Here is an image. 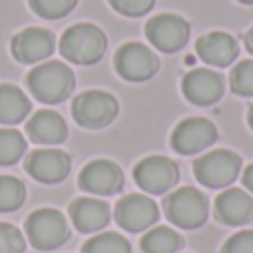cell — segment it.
I'll list each match as a JSON object with an SVG mask.
<instances>
[{"mask_svg": "<svg viewBox=\"0 0 253 253\" xmlns=\"http://www.w3.org/2000/svg\"><path fill=\"white\" fill-rule=\"evenodd\" d=\"M107 51V36L100 27L78 22L60 38V53L74 65H96Z\"/></svg>", "mask_w": 253, "mask_h": 253, "instance_id": "6da1fadb", "label": "cell"}, {"mask_svg": "<svg viewBox=\"0 0 253 253\" xmlns=\"http://www.w3.org/2000/svg\"><path fill=\"white\" fill-rule=\"evenodd\" d=\"M27 84H29L31 93L38 98L40 102L47 105H58V102L67 100L69 93L74 91V71L65 65V62L49 60L38 65L36 69L29 71L27 76Z\"/></svg>", "mask_w": 253, "mask_h": 253, "instance_id": "7a4b0ae2", "label": "cell"}, {"mask_svg": "<svg viewBox=\"0 0 253 253\" xmlns=\"http://www.w3.org/2000/svg\"><path fill=\"white\" fill-rule=\"evenodd\" d=\"M165 215L180 229H198L209 215V202L205 193L193 187H180L165 200Z\"/></svg>", "mask_w": 253, "mask_h": 253, "instance_id": "3957f363", "label": "cell"}, {"mask_svg": "<svg viewBox=\"0 0 253 253\" xmlns=\"http://www.w3.org/2000/svg\"><path fill=\"white\" fill-rule=\"evenodd\" d=\"M27 238L40 251H51L69 240V222L56 209H38L27 218Z\"/></svg>", "mask_w": 253, "mask_h": 253, "instance_id": "277c9868", "label": "cell"}, {"mask_svg": "<svg viewBox=\"0 0 253 253\" xmlns=\"http://www.w3.org/2000/svg\"><path fill=\"white\" fill-rule=\"evenodd\" d=\"M240 167L242 160L238 153L229 151V149H215V151H209L202 158H198L193 165V173H196L198 182L205 187L222 189L238 178Z\"/></svg>", "mask_w": 253, "mask_h": 253, "instance_id": "5b68a950", "label": "cell"}, {"mask_svg": "<svg viewBox=\"0 0 253 253\" xmlns=\"http://www.w3.org/2000/svg\"><path fill=\"white\" fill-rule=\"evenodd\" d=\"M71 114H74L76 123L84 129H102L114 123L118 116V100L107 91L91 89L76 98Z\"/></svg>", "mask_w": 253, "mask_h": 253, "instance_id": "8992f818", "label": "cell"}, {"mask_svg": "<svg viewBox=\"0 0 253 253\" xmlns=\"http://www.w3.org/2000/svg\"><path fill=\"white\" fill-rule=\"evenodd\" d=\"M116 71L129 83H144L158 74V56L142 42H126L116 51Z\"/></svg>", "mask_w": 253, "mask_h": 253, "instance_id": "52a82bcc", "label": "cell"}, {"mask_svg": "<svg viewBox=\"0 0 253 253\" xmlns=\"http://www.w3.org/2000/svg\"><path fill=\"white\" fill-rule=\"evenodd\" d=\"M178 175V165L165 156H149L140 160L133 169V178L138 187L147 193H153V196H162L171 187H175Z\"/></svg>", "mask_w": 253, "mask_h": 253, "instance_id": "ba28073f", "label": "cell"}, {"mask_svg": "<svg viewBox=\"0 0 253 253\" xmlns=\"http://www.w3.org/2000/svg\"><path fill=\"white\" fill-rule=\"evenodd\" d=\"M147 38L158 51L175 53L189 40V22L175 13H162L147 22Z\"/></svg>", "mask_w": 253, "mask_h": 253, "instance_id": "9c48e42d", "label": "cell"}, {"mask_svg": "<svg viewBox=\"0 0 253 253\" xmlns=\"http://www.w3.org/2000/svg\"><path fill=\"white\" fill-rule=\"evenodd\" d=\"M215 140H218V129L213 123L207 118H187L171 133V147L182 156H193L211 147Z\"/></svg>", "mask_w": 253, "mask_h": 253, "instance_id": "30bf717a", "label": "cell"}, {"mask_svg": "<svg viewBox=\"0 0 253 253\" xmlns=\"http://www.w3.org/2000/svg\"><path fill=\"white\" fill-rule=\"evenodd\" d=\"M78 184L83 191L96 196H114L125 187V175L116 162L111 160H91L80 171Z\"/></svg>", "mask_w": 253, "mask_h": 253, "instance_id": "8fae6325", "label": "cell"}, {"mask_svg": "<svg viewBox=\"0 0 253 253\" xmlns=\"http://www.w3.org/2000/svg\"><path fill=\"white\" fill-rule=\"evenodd\" d=\"M158 205L147 196L140 193H129V196L120 198L116 205V220L123 229L131 233H140L144 229L153 227L158 222Z\"/></svg>", "mask_w": 253, "mask_h": 253, "instance_id": "7c38bea8", "label": "cell"}, {"mask_svg": "<svg viewBox=\"0 0 253 253\" xmlns=\"http://www.w3.org/2000/svg\"><path fill=\"white\" fill-rule=\"evenodd\" d=\"M27 173L44 184H56L69 175L71 158L60 149H38L25 162Z\"/></svg>", "mask_w": 253, "mask_h": 253, "instance_id": "4fadbf2b", "label": "cell"}, {"mask_svg": "<svg viewBox=\"0 0 253 253\" xmlns=\"http://www.w3.org/2000/svg\"><path fill=\"white\" fill-rule=\"evenodd\" d=\"M182 93L191 105H213L224 93V80L213 69H191L182 78Z\"/></svg>", "mask_w": 253, "mask_h": 253, "instance_id": "5bb4252c", "label": "cell"}, {"mask_svg": "<svg viewBox=\"0 0 253 253\" xmlns=\"http://www.w3.org/2000/svg\"><path fill=\"white\" fill-rule=\"evenodd\" d=\"M53 51V36L47 29L29 27L22 29L20 34L13 36L11 40V53L22 65H34L44 58H49Z\"/></svg>", "mask_w": 253, "mask_h": 253, "instance_id": "9a60e30c", "label": "cell"}, {"mask_svg": "<svg viewBox=\"0 0 253 253\" xmlns=\"http://www.w3.org/2000/svg\"><path fill=\"white\" fill-rule=\"evenodd\" d=\"M215 218L229 227H240L253 218V198L242 189H227L215 198Z\"/></svg>", "mask_w": 253, "mask_h": 253, "instance_id": "2e32d148", "label": "cell"}, {"mask_svg": "<svg viewBox=\"0 0 253 253\" xmlns=\"http://www.w3.org/2000/svg\"><path fill=\"white\" fill-rule=\"evenodd\" d=\"M71 222L78 231L83 233H96L109 224L111 209L105 200H96V198H78L69 205Z\"/></svg>", "mask_w": 253, "mask_h": 253, "instance_id": "e0dca14e", "label": "cell"}, {"mask_svg": "<svg viewBox=\"0 0 253 253\" xmlns=\"http://www.w3.org/2000/svg\"><path fill=\"white\" fill-rule=\"evenodd\" d=\"M196 53L211 67H229L238 58V42L224 31H209L196 42Z\"/></svg>", "mask_w": 253, "mask_h": 253, "instance_id": "ac0fdd59", "label": "cell"}, {"mask_svg": "<svg viewBox=\"0 0 253 253\" xmlns=\"http://www.w3.org/2000/svg\"><path fill=\"white\" fill-rule=\"evenodd\" d=\"M27 133L38 144H60L67 140L69 131H67L65 120L56 111L42 109L31 116V120L27 123Z\"/></svg>", "mask_w": 253, "mask_h": 253, "instance_id": "d6986e66", "label": "cell"}, {"mask_svg": "<svg viewBox=\"0 0 253 253\" xmlns=\"http://www.w3.org/2000/svg\"><path fill=\"white\" fill-rule=\"evenodd\" d=\"M31 102L25 93L13 84H0V125L11 126L27 118Z\"/></svg>", "mask_w": 253, "mask_h": 253, "instance_id": "ffe728a7", "label": "cell"}, {"mask_svg": "<svg viewBox=\"0 0 253 253\" xmlns=\"http://www.w3.org/2000/svg\"><path fill=\"white\" fill-rule=\"evenodd\" d=\"M142 253H178L182 247V238L171 227H153L140 240Z\"/></svg>", "mask_w": 253, "mask_h": 253, "instance_id": "44dd1931", "label": "cell"}, {"mask_svg": "<svg viewBox=\"0 0 253 253\" xmlns=\"http://www.w3.org/2000/svg\"><path fill=\"white\" fill-rule=\"evenodd\" d=\"M27 151V140L11 126H0V167L16 165Z\"/></svg>", "mask_w": 253, "mask_h": 253, "instance_id": "7402d4cb", "label": "cell"}, {"mask_svg": "<svg viewBox=\"0 0 253 253\" xmlns=\"http://www.w3.org/2000/svg\"><path fill=\"white\" fill-rule=\"evenodd\" d=\"M83 253H131V245L120 233L107 231V233H98L91 240L84 242Z\"/></svg>", "mask_w": 253, "mask_h": 253, "instance_id": "603a6c76", "label": "cell"}, {"mask_svg": "<svg viewBox=\"0 0 253 253\" xmlns=\"http://www.w3.org/2000/svg\"><path fill=\"white\" fill-rule=\"evenodd\" d=\"M25 202V184L13 175H0V213L16 211Z\"/></svg>", "mask_w": 253, "mask_h": 253, "instance_id": "cb8c5ba5", "label": "cell"}, {"mask_svg": "<svg viewBox=\"0 0 253 253\" xmlns=\"http://www.w3.org/2000/svg\"><path fill=\"white\" fill-rule=\"evenodd\" d=\"M76 2L78 0H29V7L34 9V13L47 20H58V18H65L76 7Z\"/></svg>", "mask_w": 253, "mask_h": 253, "instance_id": "d4e9b609", "label": "cell"}, {"mask_svg": "<svg viewBox=\"0 0 253 253\" xmlns=\"http://www.w3.org/2000/svg\"><path fill=\"white\" fill-rule=\"evenodd\" d=\"M231 89L238 96H253V60H242L231 71Z\"/></svg>", "mask_w": 253, "mask_h": 253, "instance_id": "484cf974", "label": "cell"}, {"mask_svg": "<svg viewBox=\"0 0 253 253\" xmlns=\"http://www.w3.org/2000/svg\"><path fill=\"white\" fill-rule=\"evenodd\" d=\"M25 251V236L13 224L0 222V253H22Z\"/></svg>", "mask_w": 253, "mask_h": 253, "instance_id": "4316f807", "label": "cell"}, {"mask_svg": "<svg viewBox=\"0 0 253 253\" xmlns=\"http://www.w3.org/2000/svg\"><path fill=\"white\" fill-rule=\"evenodd\" d=\"M109 4L118 13L129 18H138L151 11V7L156 4V0H109Z\"/></svg>", "mask_w": 253, "mask_h": 253, "instance_id": "83f0119b", "label": "cell"}, {"mask_svg": "<svg viewBox=\"0 0 253 253\" xmlns=\"http://www.w3.org/2000/svg\"><path fill=\"white\" fill-rule=\"evenodd\" d=\"M220 253H253V231L251 229H245V231L233 233L224 242Z\"/></svg>", "mask_w": 253, "mask_h": 253, "instance_id": "f1b7e54d", "label": "cell"}, {"mask_svg": "<svg viewBox=\"0 0 253 253\" xmlns=\"http://www.w3.org/2000/svg\"><path fill=\"white\" fill-rule=\"evenodd\" d=\"M242 182H245V187L253 193V165H249V167L245 169V175H242Z\"/></svg>", "mask_w": 253, "mask_h": 253, "instance_id": "f546056e", "label": "cell"}, {"mask_svg": "<svg viewBox=\"0 0 253 253\" xmlns=\"http://www.w3.org/2000/svg\"><path fill=\"white\" fill-rule=\"evenodd\" d=\"M245 42H247V49L253 53V27L249 29V34H247V38H245Z\"/></svg>", "mask_w": 253, "mask_h": 253, "instance_id": "4dcf8cb0", "label": "cell"}, {"mask_svg": "<svg viewBox=\"0 0 253 253\" xmlns=\"http://www.w3.org/2000/svg\"><path fill=\"white\" fill-rule=\"evenodd\" d=\"M249 125H251V129H253V105H251V109H249Z\"/></svg>", "mask_w": 253, "mask_h": 253, "instance_id": "1f68e13d", "label": "cell"}, {"mask_svg": "<svg viewBox=\"0 0 253 253\" xmlns=\"http://www.w3.org/2000/svg\"><path fill=\"white\" fill-rule=\"evenodd\" d=\"M240 2H245V4H253V0H240Z\"/></svg>", "mask_w": 253, "mask_h": 253, "instance_id": "d6a6232c", "label": "cell"}]
</instances>
